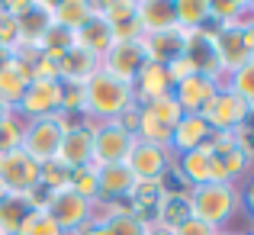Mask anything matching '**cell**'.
<instances>
[{"label":"cell","mask_w":254,"mask_h":235,"mask_svg":"<svg viewBox=\"0 0 254 235\" xmlns=\"http://www.w3.org/2000/svg\"><path fill=\"white\" fill-rule=\"evenodd\" d=\"M135 16L142 26V36L177 29V13H174L171 0H135Z\"/></svg>","instance_id":"19"},{"label":"cell","mask_w":254,"mask_h":235,"mask_svg":"<svg viewBox=\"0 0 254 235\" xmlns=\"http://www.w3.org/2000/svg\"><path fill=\"white\" fill-rule=\"evenodd\" d=\"M77 235H113V232H110V226H106V223H87Z\"/></svg>","instance_id":"42"},{"label":"cell","mask_w":254,"mask_h":235,"mask_svg":"<svg viewBox=\"0 0 254 235\" xmlns=\"http://www.w3.org/2000/svg\"><path fill=\"white\" fill-rule=\"evenodd\" d=\"M58 161L68 164L71 171L93 161V126L90 123L64 126V139H62V149H58Z\"/></svg>","instance_id":"15"},{"label":"cell","mask_w":254,"mask_h":235,"mask_svg":"<svg viewBox=\"0 0 254 235\" xmlns=\"http://www.w3.org/2000/svg\"><path fill=\"white\" fill-rule=\"evenodd\" d=\"M13 113H23L29 119H45L62 113V80H32Z\"/></svg>","instance_id":"8"},{"label":"cell","mask_w":254,"mask_h":235,"mask_svg":"<svg viewBox=\"0 0 254 235\" xmlns=\"http://www.w3.org/2000/svg\"><path fill=\"white\" fill-rule=\"evenodd\" d=\"M19 139H23V126L16 123V113H10V116L0 123V155L19 149Z\"/></svg>","instance_id":"39"},{"label":"cell","mask_w":254,"mask_h":235,"mask_svg":"<svg viewBox=\"0 0 254 235\" xmlns=\"http://www.w3.org/2000/svg\"><path fill=\"white\" fill-rule=\"evenodd\" d=\"M16 235H64L62 229H58L55 223H52V216L45 210H36L29 219L23 223V229H19Z\"/></svg>","instance_id":"37"},{"label":"cell","mask_w":254,"mask_h":235,"mask_svg":"<svg viewBox=\"0 0 254 235\" xmlns=\"http://www.w3.org/2000/svg\"><path fill=\"white\" fill-rule=\"evenodd\" d=\"M39 161H32L23 149H13L0 155V184L6 187V193L16 197H29L39 187Z\"/></svg>","instance_id":"5"},{"label":"cell","mask_w":254,"mask_h":235,"mask_svg":"<svg viewBox=\"0 0 254 235\" xmlns=\"http://www.w3.org/2000/svg\"><path fill=\"white\" fill-rule=\"evenodd\" d=\"M238 203L245 206V213H248V216L254 219V177L248 180V184H245V190L238 193Z\"/></svg>","instance_id":"41"},{"label":"cell","mask_w":254,"mask_h":235,"mask_svg":"<svg viewBox=\"0 0 254 235\" xmlns=\"http://www.w3.org/2000/svg\"><path fill=\"white\" fill-rule=\"evenodd\" d=\"M145 110H148L151 116L158 119V123L171 126V129L180 123V119H184V110L177 106V100H174L171 93H168V97H158V100H151V103H145Z\"/></svg>","instance_id":"35"},{"label":"cell","mask_w":254,"mask_h":235,"mask_svg":"<svg viewBox=\"0 0 254 235\" xmlns=\"http://www.w3.org/2000/svg\"><path fill=\"white\" fill-rule=\"evenodd\" d=\"M97 13L106 19L116 42L142 39V26H138V16H135V0H110V3H100Z\"/></svg>","instance_id":"14"},{"label":"cell","mask_w":254,"mask_h":235,"mask_svg":"<svg viewBox=\"0 0 254 235\" xmlns=\"http://www.w3.org/2000/svg\"><path fill=\"white\" fill-rule=\"evenodd\" d=\"M32 213H36V206L29 203V197L6 193V197L0 200V232H3V235H16Z\"/></svg>","instance_id":"27"},{"label":"cell","mask_w":254,"mask_h":235,"mask_svg":"<svg viewBox=\"0 0 254 235\" xmlns=\"http://www.w3.org/2000/svg\"><path fill=\"white\" fill-rule=\"evenodd\" d=\"M219 235H222V232H219Z\"/></svg>","instance_id":"50"},{"label":"cell","mask_w":254,"mask_h":235,"mask_svg":"<svg viewBox=\"0 0 254 235\" xmlns=\"http://www.w3.org/2000/svg\"><path fill=\"white\" fill-rule=\"evenodd\" d=\"M174 235H219V229H212V226L199 223L196 216H190L184 226H177V229H174Z\"/></svg>","instance_id":"40"},{"label":"cell","mask_w":254,"mask_h":235,"mask_svg":"<svg viewBox=\"0 0 254 235\" xmlns=\"http://www.w3.org/2000/svg\"><path fill=\"white\" fill-rule=\"evenodd\" d=\"M184 58L193 65L196 75L212 78V80L222 78V65H219V55H216L212 32H206V29H190V32H187V52H184Z\"/></svg>","instance_id":"13"},{"label":"cell","mask_w":254,"mask_h":235,"mask_svg":"<svg viewBox=\"0 0 254 235\" xmlns=\"http://www.w3.org/2000/svg\"><path fill=\"white\" fill-rule=\"evenodd\" d=\"M62 139H64V119L55 113V116H45V119H29V123L23 126L19 149H23L32 161L45 164V161L58 158Z\"/></svg>","instance_id":"3"},{"label":"cell","mask_w":254,"mask_h":235,"mask_svg":"<svg viewBox=\"0 0 254 235\" xmlns=\"http://www.w3.org/2000/svg\"><path fill=\"white\" fill-rule=\"evenodd\" d=\"M212 139V129L203 116H184L171 132V152L184 155V152H193L199 145H209Z\"/></svg>","instance_id":"20"},{"label":"cell","mask_w":254,"mask_h":235,"mask_svg":"<svg viewBox=\"0 0 254 235\" xmlns=\"http://www.w3.org/2000/svg\"><path fill=\"white\" fill-rule=\"evenodd\" d=\"M10 113H13V110H10V106H6V103H3V100H0V123H3V119H6V116H10Z\"/></svg>","instance_id":"47"},{"label":"cell","mask_w":254,"mask_h":235,"mask_svg":"<svg viewBox=\"0 0 254 235\" xmlns=\"http://www.w3.org/2000/svg\"><path fill=\"white\" fill-rule=\"evenodd\" d=\"M90 206L84 197H77L74 190H55L45 203V213L52 216V223L58 226L64 235H77L90 223Z\"/></svg>","instance_id":"6"},{"label":"cell","mask_w":254,"mask_h":235,"mask_svg":"<svg viewBox=\"0 0 254 235\" xmlns=\"http://www.w3.org/2000/svg\"><path fill=\"white\" fill-rule=\"evenodd\" d=\"M245 235H254V229H251V232H245Z\"/></svg>","instance_id":"48"},{"label":"cell","mask_w":254,"mask_h":235,"mask_svg":"<svg viewBox=\"0 0 254 235\" xmlns=\"http://www.w3.org/2000/svg\"><path fill=\"white\" fill-rule=\"evenodd\" d=\"M90 16H93V3H87V0H62V3H52V23L64 26L71 32L84 29V23Z\"/></svg>","instance_id":"28"},{"label":"cell","mask_w":254,"mask_h":235,"mask_svg":"<svg viewBox=\"0 0 254 235\" xmlns=\"http://www.w3.org/2000/svg\"><path fill=\"white\" fill-rule=\"evenodd\" d=\"M177 171L187 177L190 187H203V184H212L216 174H212V149L209 145H199L193 152H184L177 158Z\"/></svg>","instance_id":"23"},{"label":"cell","mask_w":254,"mask_h":235,"mask_svg":"<svg viewBox=\"0 0 254 235\" xmlns=\"http://www.w3.org/2000/svg\"><path fill=\"white\" fill-rule=\"evenodd\" d=\"M74 39H77V49L90 52L93 58H103L106 52H110V45L116 42V39H113V29L106 26V19L97 13V3H93V16L84 23V29L74 32Z\"/></svg>","instance_id":"21"},{"label":"cell","mask_w":254,"mask_h":235,"mask_svg":"<svg viewBox=\"0 0 254 235\" xmlns=\"http://www.w3.org/2000/svg\"><path fill=\"white\" fill-rule=\"evenodd\" d=\"M100 68V58H93L90 52H84V49H71V52H64L62 58H58V80L62 84H77V87H84V80L93 75V71Z\"/></svg>","instance_id":"24"},{"label":"cell","mask_w":254,"mask_h":235,"mask_svg":"<svg viewBox=\"0 0 254 235\" xmlns=\"http://www.w3.org/2000/svg\"><path fill=\"white\" fill-rule=\"evenodd\" d=\"M171 90H174V80L168 75V68H164V65H155V62H145L142 71H138L135 80H132L135 106H145V103H151V100H158V97H168Z\"/></svg>","instance_id":"17"},{"label":"cell","mask_w":254,"mask_h":235,"mask_svg":"<svg viewBox=\"0 0 254 235\" xmlns=\"http://www.w3.org/2000/svg\"><path fill=\"white\" fill-rule=\"evenodd\" d=\"M126 167L132 171L135 180H158L171 167V149L148 145V142H138V139H135L129 158H126Z\"/></svg>","instance_id":"12"},{"label":"cell","mask_w":254,"mask_h":235,"mask_svg":"<svg viewBox=\"0 0 254 235\" xmlns=\"http://www.w3.org/2000/svg\"><path fill=\"white\" fill-rule=\"evenodd\" d=\"M132 145H135V136L126 132L116 119H113V123L93 126V161L90 164H97V167H103V164H126Z\"/></svg>","instance_id":"4"},{"label":"cell","mask_w":254,"mask_h":235,"mask_svg":"<svg viewBox=\"0 0 254 235\" xmlns=\"http://www.w3.org/2000/svg\"><path fill=\"white\" fill-rule=\"evenodd\" d=\"M190 206H193V216L199 223L219 229L222 223H229L238 210V190L235 184H222V180H212V184L203 187H193L190 190Z\"/></svg>","instance_id":"2"},{"label":"cell","mask_w":254,"mask_h":235,"mask_svg":"<svg viewBox=\"0 0 254 235\" xmlns=\"http://www.w3.org/2000/svg\"><path fill=\"white\" fill-rule=\"evenodd\" d=\"M52 26V3H39L32 0V6L16 19V29H19V45H36L42 42L45 29Z\"/></svg>","instance_id":"25"},{"label":"cell","mask_w":254,"mask_h":235,"mask_svg":"<svg viewBox=\"0 0 254 235\" xmlns=\"http://www.w3.org/2000/svg\"><path fill=\"white\" fill-rule=\"evenodd\" d=\"M42 171H39V184L45 187V190H68V184H71V167L68 164H62L58 158H52V161H45V164H39Z\"/></svg>","instance_id":"34"},{"label":"cell","mask_w":254,"mask_h":235,"mask_svg":"<svg viewBox=\"0 0 254 235\" xmlns=\"http://www.w3.org/2000/svg\"><path fill=\"white\" fill-rule=\"evenodd\" d=\"M145 62H148V58H145L142 39H135V42H113L110 52L100 58V68H103L106 75H113V78L126 80V84H132Z\"/></svg>","instance_id":"11"},{"label":"cell","mask_w":254,"mask_h":235,"mask_svg":"<svg viewBox=\"0 0 254 235\" xmlns=\"http://www.w3.org/2000/svg\"><path fill=\"white\" fill-rule=\"evenodd\" d=\"M145 235H174V229H168V226H161V223H151L148 229H145Z\"/></svg>","instance_id":"44"},{"label":"cell","mask_w":254,"mask_h":235,"mask_svg":"<svg viewBox=\"0 0 254 235\" xmlns=\"http://www.w3.org/2000/svg\"><path fill=\"white\" fill-rule=\"evenodd\" d=\"M106 226H110L113 235H145V229H148V226L138 216H132V213H116Z\"/></svg>","instance_id":"38"},{"label":"cell","mask_w":254,"mask_h":235,"mask_svg":"<svg viewBox=\"0 0 254 235\" xmlns=\"http://www.w3.org/2000/svg\"><path fill=\"white\" fill-rule=\"evenodd\" d=\"M29 84H32L29 65L19 62V58H10V65L0 71V100H3L10 110H16L19 97L26 93V87H29Z\"/></svg>","instance_id":"26"},{"label":"cell","mask_w":254,"mask_h":235,"mask_svg":"<svg viewBox=\"0 0 254 235\" xmlns=\"http://www.w3.org/2000/svg\"><path fill=\"white\" fill-rule=\"evenodd\" d=\"M190 216H193L190 197H161V203H158V223L168 226V229L184 226Z\"/></svg>","instance_id":"30"},{"label":"cell","mask_w":254,"mask_h":235,"mask_svg":"<svg viewBox=\"0 0 254 235\" xmlns=\"http://www.w3.org/2000/svg\"><path fill=\"white\" fill-rule=\"evenodd\" d=\"M10 58H13V52H10V49H3V45H0V71H3L6 65H10Z\"/></svg>","instance_id":"46"},{"label":"cell","mask_w":254,"mask_h":235,"mask_svg":"<svg viewBox=\"0 0 254 235\" xmlns=\"http://www.w3.org/2000/svg\"><path fill=\"white\" fill-rule=\"evenodd\" d=\"M209 149H212V174H216V180L232 184L235 177H242V174H245V167H248V155L238 149L235 136L212 132Z\"/></svg>","instance_id":"10"},{"label":"cell","mask_w":254,"mask_h":235,"mask_svg":"<svg viewBox=\"0 0 254 235\" xmlns=\"http://www.w3.org/2000/svg\"><path fill=\"white\" fill-rule=\"evenodd\" d=\"M0 235H3V232H0Z\"/></svg>","instance_id":"49"},{"label":"cell","mask_w":254,"mask_h":235,"mask_svg":"<svg viewBox=\"0 0 254 235\" xmlns=\"http://www.w3.org/2000/svg\"><path fill=\"white\" fill-rule=\"evenodd\" d=\"M132 106H135L132 84L106 75L103 68H97L90 78L84 80V113L90 119L113 123V119H119L126 110H132Z\"/></svg>","instance_id":"1"},{"label":"cell","mask_w":254,"mask_h":235,"mask_svg":"<svg viewBox=\"0 0 254 235\" xmlns=\"http://www.w3.org/2000/svg\"><path fill=\"white\" fill-rule=\"evenodd\" d=\"M248 136H254V106H248V116H245V126H242Z\"/></svg>","instance_id":"45"},{"label":"cell","mask_w":254,"mask_h":235,"mask_svg":"<svg viewBox=\"0 0 254 235\" xmlns=\"http://www.w3.org/2000/svg\"><path fill=\"white\" fill-rule=\"evenodd\" d=\"M229 90L235 93V97H242L248 106H254V55L238 71L229 75Z\"/></svg>","instance_id":"33"},{"label":"cell","mask_w":254,"mask_h":235,"mask_svg":"<svg viewBox=\"0 0 254 235\" xmlns=\"http://www.w3.org/2000/svg\"><path fill=\"white\" fill-rule=\"evenodd\" d=\"M158 187H161V197H190V190H193V187L187 184V177L174 164L158 177Z\"/></svg>","instance_id":"36"},{"label":"cell","mask_w":254,"mask_h":235,"mask_svg":"<svg viewBox=\"0 0 254 235\" xmlns=\"http://www.w3.org/2000/svg\"><path fill=\"white\" fill-rule=\"evenodd\" d=\"M142 49L145 58L155 65H174L177 58H184L187 52V29H164V32H151V36H142Z\"/></svg>","instance_id":"16"},{"label":"cell","mask_w":254,"mask_h":235,"mask_svg":"<svg viewBox=\"0 0 254 235\" xmlns=\"http://www.w3.org/2000/svg\"><path fill=\"white\" fill-rule=\"evenodd\" d=\"M245 116H248V103H245L242 97H235L229 87H219V93L212 97V103L206 106V113H203L209 129L222 132V136H235L245 126Z\"/></svg>","instance_id":"7"},{"label":"cell","mask_w":254,"mask_h":235,"mask_svg":"<svg viewBox=\"0 0 254 235\" xmlns=\"http://www.w3.org/2000/svg\"><path fill=\"white\" fill-rule=\"evenodd\" d=\"M242 36H245V45H248V52L254 55V19H251V23L242 29Z\"/></svg>","instance_id":"43"},{"label":"cell","mask_w":254,"mask_h":235,"mask_svg":"<svg viewBox=\"0 0 254 235\" xmlns=\"http://www.w3.org/2000/svg\"><path fill=\"white\" fill-rule=\"evenodd\" d=\"M135 177L126 164H103L97 167V190L100 200H129Z\"/></svg>","instance_id":"22"},{"label":"cell","mask_w":254,"mask_h":235,"mask_svg":"<svg viewBox=\"0 0 254 235\" xmlns=\"http://www.w3.org/2000/svg\"><path fill=\"white\" fill-rule=\"evenodd\" d=\"M74 45H77L74 32L64 29V26H55V23H52L49 29H45L42 42H39V52H45V55H52V58H62L64 52H71Z\"/></svg>","instance_id":"31"},{"label":"cell","mask_w":254,"mask_h":235,"mask_svg":"<svg viewBox=\"0 0 254 235\" xmlns=\"http://www.w3.org/2000/svg\"><path fill=\"white\" fill-rule=\"evenodd\" d=\"M216 93H219V80L203 78V75H190V78H184V80L174 84L171 97L177 100V106L184 110V116H203Z\"/></svg>","instance_id":"9"},{"label":"cell","mask_w":254,"mask_h":235,"mask_svg":"<svg viewBox=\"0 0 254 235\" xmlns=\"http://www.w3.org/2000/svg\"><path fill=\"white\" fill-rule=\"evenodd\" d=\"M174 13H177V26L180 29H203L209 23V0H177L174 3Z\"/></svg>","instance_id":"29"},{"label":"cell","mask_w":254,"mask_h":235,"mask_svg":"<svg viewBox=\"0 0 254 235\" xmlns=\"http://www.w3.org/2000/svg\"><path fill=\"white\" fill-rule=\"evenodd\" d=\"M212 42H216V55H219V65H222V75L238 71L251 58V52H248V45H245V36H242L238 26H219V29L212 32Z\"/></svg>","instance_id":"18"},{"label":"cell","mask_w":254,"mask_h":235,"mask_svg":"<svg viewBox=\"0 0 254 235\" xmlns=\"http://www.w3.org/2000/svg\"><path fill=\"white\" fill-rule=\"evenodd\" d=\"M68 190H74L77 197H84L87 203H97L100 200V190H97V164H84V167H74L71 171V184Z\"/></svg>","instance_id":"32"}]
</instances>
